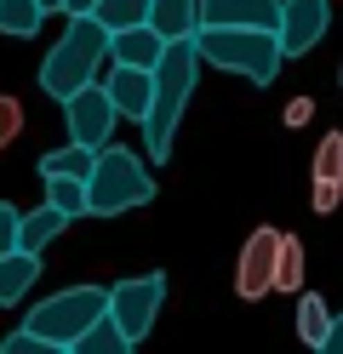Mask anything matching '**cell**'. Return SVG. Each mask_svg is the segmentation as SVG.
I'll use <instances>...</instances> for the list:
<instances>
[{
  "label": "cell",
  "mask_w": 343,
  "mask_h": 354,
  "mask_svg": "<svg viewBox=\"0 0 343 354\" xmlns=\"http://www.w3.org/2000/svg\"><path fill=\"white\" fill-rule=\"evenodd\" d=\"M200 46H195V35H177L166 57L155 63V97H149V115H143V154L160 166V160H172V149H177V120H183V109H189L195 97V80H200Z\"/></svg>",
  "instance_id": "1"
},
{
  "label": "cell",
  "mask_w": 343,
  "mask_h": 354,
  "mask_svg": "<svg viewBox=\"0 0 343 354\" xmlns=\"http://www.w3.org/2000/svg\"><path fill=\"white\" fill-rule=\"evenodd\" d=\"M109 46H114V35H109V24H103L98 12H69L63 40L40 57V92L63 103L69 92H80V86H91V80H103Z\"/></svg>",
  "instance_id": "2"
},
{
  "label": "cell",
  "mask_w": 343,
  "mask_h": 354,
  "mask_svg": "<svg viewBox=\"0 0 343 354\" xmlns=\"http://www.w3.org/2000/svg\"><path fill=\"white\" fill-rule=\"evenodd\" d=\"M195 46H200V57L212 63V69L240 75L252 86H269L274 75H281V63H286L281 35L274 29H252V24H200Z\"/></svg>",
  "instance_id": "3"
},
{
  "label": "cell",
  "mask_w": 343,
  "mask_h": 354,
  "mask_svg": "<svg viewBox=\"0 0 343 354\" xmlns=\"http://www.w3.org/2000/svg\"><path fill=\"white\" fill-rule=\"evenodd\" d=\"M86 194H91V217H121L132 206H149L155 201L149 160H137V154L121 149V143L98 149V166H91V177H86Z\"/></svg>",
  "instance_id": "4"
},
{
  "label": "cell",
  "mask_w": 343,
  "mask_h": 354,
  "mask_svg": "<svg viewBox=\"0 0 343 354\" xmlns=\"http://www.w3.org/2000/svg\"><path fill=\"white\" fill-rule=\"evenodd\" d=\"M98 315H109V286H69V292H52L46 303H35L23 326H35L52 348H69V354H75L80 331L98 320Z\"/></svg>",
  "instance_id": "5"
},
{
  "label": "cell",
  "mask_w": 343,
  "mask_h": 354,
  "mask_svg": "<svg viewBox=\"0 0 343 354\" xmlns=\"http://www.w3.org/2000/svg\"><path fill=\"white\" fill-rule=\"evenodd\" d=\"M160 303H166V274H137V280H114L109 286V315L126 326V337L132 343H143L155 320H160Z\"/></svg>",
  "instance_id": "6"
},
{
  "label": "cell",
  "mask_w": 343,
  "mask_h": 354,
  "mask_svg": "<svg viewBox=\"0 0 343 354\" xmlns=\"http://www.w3.org/2000/svg\"><path fill=\"white\" fill-rule=\"evenodd\" d=\"M63 126H69V138H75V143L109 149L114 126H121V109H114L109 86L91 80V86H80V92H69V97H63Z\"/></svg>",
  "instance_id": "7"
},
{
  "label": "cell",
  "mask_w": 343,
  "mask_h": 354,
  "mask_svg": "<svg viewBox=\"0 0 343 354\" xmlns=\"http://www.w3.org/2000/svg\"><path fill=\"white\" fill-rule=\"evenodd\" d=\"M326 29H332V0H281V24H274V35H281L286 57L315 52Z\"/></svg>",
  "instance_id": "8"
},
{
  "label": "cell",
  "mask_w": 343,
  "mask_h": 354,
  "mask_svg": "<svg viewBox=\"0 0 343 354\" xmlns=\"http://www.w3.org/2000/svg\"><path fill=\"white\" fill-rule=\"evenodd\" d=\"M274 252H281V229H252L246 246H240V263H235V292L246 303H258L274 292Z\"/></svg>",
  "instance_id": "9"
},
{
  "label": "cell",
  "mask_w": 343,
  "mask_h": 354,
  "mask_svg": "<svg viewBox=\"0 0 343 354\" xmlns=\"http://www.w3.org/2000/svg\"><path fill=\"white\" fill-rule=\"evenodd\" d=\"M103 86H109L114 109H121V120H137V126H143V115H149V97H155V69H132V63H109Z\"/></svg>",
  "instance_id": "10"
},
{
  "label": "cell",
  "mask_w": 343,
  "mask_h": 354,
  "mask_svg": "<svg viewBox=\"0 0 343 354\" xmlns=\"http://www.w3.org/2000/svg\"><path fill=\"white\" fill-rule=\"evenodd\" d=\"M172 40L160 35L155 24H132V29H114V46H109V63H132V69H155L166 57Z\"/></svg>",
  "instance_id": "11"
},
{
  "label": "cell",
  "mask_w": 343,
  "mask_h": 354,
  "mask_svg": "<svg viewBox=\"0 0 343 354\" xmlns=\"http://www.w3.org/2000/svg\"><path fill=\"white\" fill-rule=\"evenodd\" d=\"M200 24H252V29H274V24H281V0H200Z\"/></svg>",
  "instance_id": "12"
},
{
  "label": "cell",
  "mask_w": 343,
  "mask_h": 354,
  "mask_svg": "<svg viewBox=\"0 0 343 354\" xmlns=\"http://www.w3.org/2000/svg\"><path fill=\"white\" fill-rule=\"evenodd\" d=\"M35 280H40V252H23V246L0 252V308L23 303V297H29V286H35Z\"/></svg>",
  "instance_id": "13"
},
{
  "label": "cell",
  "mask_w": 343,
  "mask_h": 354,
  "mask_svg": "<svg viewBox=\"0 0 343 354\" xmlns=\"http://www.w3.org/2000/svg\"><path fill=\"white\" fill-rule=\"evenodd\" d=\"M63 223H75V217H69V212H58L52 201H40L35 212H23V229H17V246H23V252H46V246H52V240L63 234Z\"/></svg>",
  "instance_id": "14"
},
{
  "label": "cell",
  "mask_w": 343,
  "mask_h": 354,
  "mask_svg": "<svg viewBox=\"0 0 343 354\" xmlns=\"http://www.w3.org/2000/svg\"><path fill=\"white\" fill-rule=\"evenodd\" d=\"M149 24L166 35V40L195 35V29H200V0H155V6H149Z\"/></svg>",
  "instance_id": "15"
},
{
  "label": "cell",
  "mask_w": 343,
  "mask_h": 354,
  "mask_svg": "<svg viewBox=\"0 0 343 354\" xmlns=\"http://www.w3.org/2000/svg\"><path fill=\"white\" fill-rule=\"evenodd\" d=\"M126 348H137V343L126 337V326L114 320V315H98V320L80 331V343H75V354H126Z\"/></svg>",
  "instance_id": "16"
},
{
  "label": "cell",
  "mask_w": 343,
  "mask_h": 354,
  "mask_svg": "<svg viewBox=\"0 0 343 354\" xmlns=\"http://www.w3.org/2000/svg\"><path fill=\"white\" fill-rule=\"evenodd\" d=\"M91 166H98V149H86L75 138L52 154H40V177H91Z\"/></svg>",
  "instance_id": "17"
},
{
  "label": "cell",
  "mask_w": 343,
  "mask_h": 354,
  "mask_svg": "<svg viewBox=\"0 0 343 354\" xmlns=\"http://www.w3.org/2000/svg\"><path fill=\"white\" fill-rule=\"evenodd\" d=\"M46 17H52V12H46L40 0H0V35H12V40L40 35Z\"/></svg>",
  "instance_id": "18"
},
{
  "label": "cell",
  "mask_w": 343,
  "mask_h": 354,
  "mask_svg": "<svg viewBox=\"0 0 343 354\" xmlns=\"http://www.w3.org/2000/svg\"><path fill=\"white\" fill-rule=\"evenodd\" d=\"M326 331H332V308L315 292H297V337L309 348H326Z\"/></svg>",
  "instance_id": "19"
},
{
  "label": "cell",
  "mask_w": 343,
  "mask_h": 354,
  "mask_svg": "<svg viewBox=\"0 0 343 354\" xmlns=\"http://www.w3.org/2000/svg\"><path fill=\"white\" fill-rule=\"evenodd\" d=\"M274 292H304V240L281 229V252H274Z\"/></svg>",
  "instance_id": "20"
},
{
  "label": "cell",
  "mask_w": 343,
  "mask_h": 354,
  "mask_svg": "<svg viewBox=\"0 0 343 354\" xmlns=\"http://www.w3.org/2000/svg\"><path fill=\"white\" fill-rule=\"evenodd\" d=\"M46 183V201L69 217H91V194H86V177H40Z\"/></svg>",
  "instance_id": "21"
},
{
  "label": "cell",
  "mask_w": 343,
  "mask_h": 354,
  "mask_svg": "<svg viewBox=\"0 0 343 354\" xmlns=\"http://www.w3.org/2000/svg\"><path fill=\"white\" fill-rule=\"evenodd\" d=\"M149 6H155V0H98V17H103V24H109V35H114V29L149 24Z\"/></svg>",
  "instance_id": "22"
},
{
  "label": "cell",
  "mask_w": 343,
  "mask_h": 354,
  "mask_svg": "<svg viewBox=\"0 0 343 354\" xmlns=\"http://www.w3.org/2000/svg\"><path fill=\"white\" fill-rule=\"evenodd\" d=\"M315 177H343V131H326L315 149Z\"/></svg>",
  "instance_id": "23"
},
{
  "label": "cell",
  "mask_w": 343,
  "mask_h": 354,
  "mask_svg": "<svg viewBox=\"0 0 343 354\" xmlns=\"http://www.w3.org/2000/svg\"><path fill=\"white\" fill-rule=\"evenodd\" d=\"M337 201H343V177H315V189H309V206H315L320 217H332V212H337Z\"/></svg>",
  "instance_id": "24"
},
{
  "label": "cell",
  "mask_w": 343,
  "mask_h": 354,
  "mask_svg": "<svg viewBox=\"0 0 343 354\" xmlns=\"http://www.w3.org/2000/svg\"><path fill=\"white\" fill-rule=\"evenodd\" d=\"M0 354H52V343H46V337H40L35 326H17L12 337L0 343Z\"/></svg>",
  "instance_id": "25"
},
{
  "label": "cell",
  "mask_w": 343,
  "mask_h": 354,
  "mask_svg": "<svg viewBox=\"0 0 343 354\" xmlns=\"http://www.w3.org/2000/svg\"><path fill=\"white\" fill-rule=\"evenodd\" d=\"M17 131H23V109H17V97H6V92H0V149H6Z\"/></svg>",
  "instance_id": "26"
},
{
  "label": "cell",
  "mask_w": 343,
  "mask_h": 354,
  "mask_svg": "<svg viewBox=\"0 0 343 354\" xmlns=\"http://www.w3.org/2000/svg\"><path fill=\"white\" fill-rule=\"evenodd\" d=\"M17 229H23V212L0 201V252H12V246H17Z\"/></svg>",
  "instance_id": "27"
},
{
  "label": "cell",
  "mask_w": 343,
  "mask_h": 354,
  "mask_svg": "<svg viewBox=\"0 0 343 354\" xmlns=\"http://www.w3.org/2000/svg\"><path fill=\"white\" fill-rule=\"evenodd\" d=\"M281 120H286L292 131H297V126H309V120H315V97H292V103H286V115H281Z\"/></svg>",
  "instance_id": "28"
},
{
  "label": "cell",
  "mask_w": 343,
  "mask_h": 354,
  "mask_svg": "<svg viewBox=\"0 0 343 354\" xmlns=\"http://www.w3.org/2000/svg\"><path fill=\"white\" fill-rule=\"evenodd\" d=\"M320 354H343V315H332V331H326V348Z\"/></svg>",
  "instance_id": "29"
},
{
  "label": "cell",
  "mask_w": 343,
  "mask_h": 354,
  "mask_svg": "<svg viewBox=\"0 0 343 354\" xmlns=\"http://www.w3.org/2000/svg\"><path fill=\"white\" fill-rule=\"evenodd\" d=\"M63 12H98V0H63Z\"/></svg>",
  "instance_id": "30"
},
{
  "label": "cell",
  "mask_w": 343,
  "mask_h": 354,
  "mask_svg": "<svg viewBox=\"0 0 343 354\" xmlns=\"http://www.w3.org/2000/svg\"><path fill=\"white\" fill-rule=\"evenodd\" d=\"M40 6H46V12H63V0H40Z\"/></svg>",
  "instance_id": "31"
},
{
  "label": "cell",
  "mask_w": 343,
  "mask_h": 354,
  "mask_svg": "<svg viewBox=\"0 0 343 354\" xmlns=\"http://www.w3.org/2000/svg\"><path fill=\"white\" fill-rule=\"evenodd\" d=\"M337 80H343V69H337Z\"/></svg>",
  "instance_id": "32"
}]
</instances>
